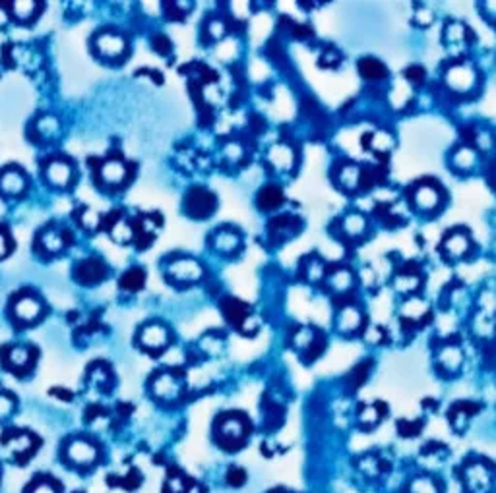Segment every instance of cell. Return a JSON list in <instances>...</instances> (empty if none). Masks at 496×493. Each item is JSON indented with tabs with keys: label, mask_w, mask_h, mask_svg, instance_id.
<instances>
[{
	"label": "cell",
	"mask_w": 496,
	"mask_h": 493,
	"mask_svg": "<svg viewBox=\"0 0 496 493\" xmlns=\"http://www.w3.org/2000/svg\"><path fill=\"white\" fill-rule=\"evenodd\" d=\"M475 410H477V406H473V404H467V403L455 404L454 408H452V412H450V422H452V425H454L455 430H463V428L467 425L469 418L473 416V412Z\"/></svg>",
	"instance_id": "484cf974"
},
{
	"label": "cell",
	"mask_w": 496,
	"mask_h": 493,
	"mask_svg": "<svg viewBox=\"0 0 496 493\" xmlns=\"http://www.w3.org/2000/svg\"><path fill=\"white\" fill-rule=\"evenodd\" d=\"M41 10V4L39 2H33V0H16V2H10L8 4V12L14 20L26 23V21L33 20L35 16L39 14Z\"/></svg>",
	"instance_id": "ffe728a7"
},
{
	"label": "cell",
	"mask_w": 496,
	"mask_h": 493,
	"mask_svg": "<svg viewBox=\"0 0 496 493\" xmlns=\"http://www.w3.org/2000/svg\"><path fill=\"white\" fill-rule=\"evenodd\" d=\"M462 350L458 349V346H448V349L442 350V356H440V362L442 366L446 368V370L454 371L458 370L460 366H462Z\"/></svg>",
	"instance_id": "4dcf8cb0"
},
{
	"label": "cell",
	"mask_w": 496,
	"mask_h": 493,
	"mask_svg": "<svg viewBox=\"0 0 496 493\" xmlns=\"http://www.w3.org/2000/svg\"><path fill=\"white\" fill-rule=\"evenodd\" d=\"M293 344H295L296 349L301 350L303 354H310V358H316L320 356V352H322L324 339H322V335L316 333V331L303 327L296 333L295 339H293Z\"/></svg>",
	"instance_id": "8fae6325"
},
{
	"label": "cell",
	"mask_w": 496,
	"mask_h": 493,
	"mask_svg": "<svg viewBox=\"0 0 496 493\" xmlns=\"http://www.w3.org/2000/svg\"><path fill=\"white\" fill-rule=\"evenodd\" d=\"M169 341H171L169 331L161 323H150L140 331V344L142 349L150 350V352H161L167 349Z\"/></svg>",
	"instance_id": "8992f818"
},
{
	"label": "cell",
	"mask_w": 496,
	"mask_h": 493,
	"mask_svg": "<svg viewBox=\"0 0 496 493\" xmlns=\"http://www.w3.org/2000/svg\"><path fill=\"white\" fill-rule=\"evenodd\" d=\"M29 354H31V352H29L28 349L16 346V349L10 350V354H8V362H10L12 368H28L29 360H31Z\"/></svg>",
	"instance_id": "e575fe53"
},
{
	"label": "cell",
	"mask_w": 496,
	"mask_h": 493,
	"mask_svg": "<svg viewBox=\"0 0 496 493\" xmlns=\"http://www.w3.org/2000/svg\"><path fill=\"white\" fill-rule=\"evenodd\" d=\"M242 244V238L239 233H234L231 228H221L219 233L214 236V248L221 254H234Z\"/></svg>",
	"instance_id": "44dd1931"
},
{
	"label": "cell",
	"mask_w": 496,
	"mask_h": 493,
	"mask_svg": "<svg viewBox=\"0 0 496 493\" xmlns=\"http://www.w3.org/2000/svg\"><path fill=\"white\" fill-rule=\"evenodd\" d=\"M107 275V267L99 260H86L76 267V281L83 285H97L103 281Z\"/></svg>",
	"instance_id": "9a60e30c"
},
{
	"label": "cell",
	"mask_w": 496,
	"mask_h": 493,
	"mask_svg": "<svg viewBox=\"0 0 496 493\" xmlns=\"http://www.w3.org/2000/svg\"><path fill=\"white\" fill-rule=\"evenodd\" d=\"M411 493H438L436 482L430 478H415L409 486Z\"/></svg>",
	"instance_id": "d590c367"
},
{
	"label": "cell",
	"mask_w": 496,
	"mask_h": 493,
	"mask_svg": "<svg viewBox=\"0 0 496 493\" xmlns=\"http://www.w3.org/2000/svg\"><path fill=\"white\" fill-rule=\"evenodd\" d=\"M475 70L469 68L465 64H458V66H452V68L446 72V83L454 91H460V93H465V91H471L475 88Z\"/></svg>",
	"instance_id": "9c48e42d"
},
{
	"label": "cell",
	"mask_w": 496,
	"mask_h": 493,
	"mask_svg": "<svg viewBox=\"0 0 496 493\" xmlns=\"http://www.w3.org/2000/svg\"><path fill=\"white\" fill-rule=\"evenodd\" d=\"M322 275H324V265L320 263V260L309 261V265H306V277H309L310 281H316Z\"/></svg>",
	"instance_id": "f35d334b"
},
{
	"label": "cell",
	"mask_w": 496,
	"mask_h": 493,
	"mask_svg": "<svg viewBox=\"0 0 496 493\" xmlns=\"http://www.w3.org/2000/svg\"><path fill=\"white\" fill-rule=\"evenodd\" d=\"M244 470H241V468H231L229 470V474H227V482L231 484V486H242L244 484Z\"/></svg>",
	"instance_id": "b9f144b4"
},
{
	"label": "cell",
	"mask_w": 496,
	"mask_h": 493,
	"mask_svg": "<svg viewBox=\"0 0 496 493\" xmlns=\"http://www.w3.org/2000/svg\"><path fill=\"white\" fill-rule=\"evenodd\" d=\"M420 277L417 271H403L396 277L393 281V287L400 290L401 295H413L415 290L419 288Z\"/></svg>",
	"instance_id": "4316f807"
},
{
	"label": "cell",
	"mask_w": 496,
	"mask_h": 493,
	"mask_svg": "<svg viewBox=\"0 0 496 493\" xmlns=\"http://www.w3.org/2000/svg\"><path fill=\"white\" fill-rule=\"evenodd\" d=\"M185 209L194 219H206L215 209L214 194L207 192L204 188H194L186 196Z\"/></svg>",
	"instance_id": "7a4b0ae2"
},
{
	"label": "cell",
	"mask_w": 496,
	"mask_h": 493,
	"mask_svg": "<svg viewBox=\"0 0 496 493\" xmlns=\"http://www.w3.org/2000/svg\"><path fill=\"white\" fill-rule=\"evenodd\" d=\"M10 252H12V240L4 228H0V260H4Z\"/></svg>",
	"instance_id": "ab89813d"
},
{
	"label": "cell",
	"mask_w": 496,
	"mask_h": 493,
	"mask_svg": "<svg viewBox=\"0 0 496 493\" xmlns=\"http://www.w3.org/2000/svg\"><path fill=\"white\" fill-rule=\"evenodd\" d=\"M301 228V223L295 217H276L269 225V236L276 240L277 244H281L291 236H295Z\"/></svg>",
	"instance_id": "2e32d148"
},
{
	"label": "cell",
	"mask_w": 496,
	"mask_h": 493,
	"mask_svg": "<svg viewBox=\"0 0 496 493\" xmlns=\"http://www.w3.org/2000/svg\"><path fill=\"white\" fill-rule=\"evenodd\" d=\"M41 302L31 295H21L14 304V315L24 323L37 322L41 317Z\"/></svg>",
	"instance_id": "7c38bea8"
},
{
	"label": "cell",
	"mask_w": 496,
	"mask_h": 493,
	"mask_svg": "<svg viewBox=\"0 0 496 493\" xmlns=\"http://www.w3.org/2000/svg\"><path fill=\"white\" fill-rule=\"evenodd\" d=\"M41 246L47 250L48 254H56L64 248V236L56 233V230H47L41 236Z\"/></svg>",
	"instance_id": "1f68e13d"
},
{
	"label": "cell",
	"mask_w": 496,
	"mask_h": 493,
	"mask_svg": "<svg viewBox=\"0 0 496 493\" xmlns=\"http://www.w3.org/2000/svg\"><path fill=\"white\" fill-rule=\"evenodd\" d=\"M440 190L433 184H419L413 190V203L420 211H434L440 206Z\"/></svg>",
	"instance_id": "4fadbf2b"
},
{
	"label": "cell",
	"mask_w": 496,
	"mask_h": 493,
	"mask_svg": "<svg viewBox=\"0 0 496 493\" xmlns=\"http://www.w3.org/2000/svg\"><path fill=\"white\" fill-rule=\"evenodd\" d=\"M427 314L428 306L423 300H417V298L409 302V304H405V308H403V315H405L407 319H411V322H419Z\"/></svg>",
	"instance_id": "d6a6232c"
},
{
	"label": "cell",
	"mask_w": 496,
	"mask_h": 493,
	"mask_svg": "<svg viewBox=\"0 0 496 493\" xmlns=\"http://www.w3.org/2000/svg\"><path fill=\"white\" fill-rule=\"evenodd\" d=\"M363 325V314L353 306H345L338 314V329L341 333H355Z\"/></svg>",
	"instance_id": "603a6c76"
},
{
	"label": "cell",
	"mask_w": 496,
	"mask_h": 493,
	"mask_svg": "<svg viewBox=\"0 0 496 493\" xmlns=\"http://www.w3.org/2000/svg\"><path fill=\"white\" fill-rule=\"evenodd\" d=\"M473 163H475V151L460 149L458 153H455V164H458L460 169H463V171L471 169Z\"/></svg>",
	"instance_id": "8d00e7d4"
},
{
	"label": "cell",
	"mask_w": 496,
	"mask_h": 493,
	"mask_svg": "<svg viewBox=\"0 0 496 493\" xmlns=\"http://www.w3.org/2000/svg\"><path fill=\"white\" fill-rule=\"evenodd\" d=\"M268 163L276 171H291L295 164V151L291 149L287 144L274 145L268 153Z\"/></svg>",
	"instance_id": "ac0fdd59"
},
{
	"label": "cell",
	"mask_w": 496,
	"mask_h": 493,
	"mask_svg": "<svg viewBox=\"0 0 496 493\" xmlns=\"http://www.w3.org/2000/svg\"><path fill=\"white\" fill-rule=\"evenodd\" d=\"M341 228H343V233L347 234L349 238H358V236L366 230V221L363 215L351 213V215H347V217L341 221Z\"/></svg>",
	"instance_id": "83f0119b"
},
{
	"label": "cell",
	"mask_w": 496,
	"mask_h": 493,
	"mask_svg": "<svg viewBox=\"0 0 496 493\" xmlns=\"http://www.w3.org/2000/svg\"><path fill=\"white\" fill-rule=\"evenodd\" d=\"M12 412H14V398L6 393H0V418H8Z\"/></svg>",
	"instance_id": "74e56055"
},
{
	"label": "cell",
	"mask_w": 496,
	"mask_h": 493,
	"mask_svg": "<svg viewBox=\"0 0 496 493\" xmlns=\"http://www.w3.org/2000/svg\"><path fill=\"white\" fill-rule=\"evenodd\" d=\"M101 179L107 184H120L126 179V164L123 161H118V159H113L109 163H105L103 169H101Z\"/></svg>",
	"instance_id": "cb8c5ba5"
},
{
	"label": "cell",
	"mask_w": 496,
	"mask_h": 493,
	"mask_svg": "<svg viewBox=\"0 0 496 493\" xmlns=\"http://www.w3.org/2000/svg\"><path fill=\"white\" fill-rule=\"evenodd\" d=\"M204 269L196 260L190 258H182V260L172 261L169 265V277L177 285H192V282L200 281Z\"/></svg>",
	"instance_id": "3957f363"
},
{
	"label": "cell",
	"mask_w": 496,
	"mask_h": 493,
	"mask_svg": "<svg viewBox=\"0 0 496 493\" xmlns=\"http://www.w3.org/2000/svg\"><path fill=\"white\" fill-rule=\"evenodd\" d=\"M471 250V240L463 230H452L442 242V252L448 260H462Z\"/></svg>",
	"instance_id": "ba28073f"
},
{
	"label": "cell",
	"mask_w": 496,
	"mask_h": 493,
	"mask_svg": "<svg viewBox=\"0 0 496 493\" xmlns=\"http://www.w3.org/2000/svg\"><path fill=\"white\" fill-rule=\"evenodd\" d=\"M358 72L366 80H382V78L388 75L386 66L380 60H374V58H363L358 62Z\"/></svg>",
	"instance_id": "d4e9b609"
},
{
	"label": "cell",
	"mask_w": 496,
	"mask_h": 493,
	"mask_svg": "<svg viewBox=\"0 0 496 493\" xmlns=\"http://www.w3.org/2000/svg\"><path fill=\"white\" fill-rule=\"evenodd\" d=\"M400 430H401V435H417L420 430V424L419 422H415V424H407V422H401Z\"/></svg>",
	"instance_id": "7bdbcfd3"
},
{
	"label": "cell",
	"mask_w": 496,
	"mask_h": 493,
	"mask_svg": "<svg viewBox=\"0 0 496 493\" xmlns=\"http://www.w3.org/2000/svg\"><path fill=\"white\" fill-rule=\"evenodd\" d=\"M26 190V179L20 171H14V169H8L0 174V192L4 196H20L21 192Z\"/></svg>",
	"instance_id": "d6986e66"
},
{
	"label": "cell",
	"mask_w": 496,
	"mask_h": 493,
	"mask_svg": "<svg viewBox=\"0 0 496 493\" xmlns=\"http://www.w3.org/2000/svg\"><path fill=\"white\" fill-rule=\"evenodd\" d=\"M256 203H258V207L262 211H274V209H277L283 203L281 188L274 184L262 188L260 194H258V198H256Z\"/></svg>",
	"instance_id": "7402d4cb"
},
{
	"label": "cell",
	"mask_w": 496,
	"mask_h": 493,
	"mask_svg": "<svg viewBox=\"0 0 496 493\" xmlns=\"http://www.w3.org/2000/svg\"><path fill=\"white\" fill-rule=\"evenodd\" d=\"M423 75H425V72H423V68H419V66H411V68L407 70V78H409L411 82L420 83L423 82Z\"/></svg>",
	"instance_id": "ee69618b"
},
{
	"label": "cell",
	"mask_w": 496,
	"mask_h": 493,
	"mask_svg": "<svg viewBox=\"0 0 496 493\" xmlns=\"http://www.w3.org/2000/svg\"><path fill=\"white\" fill-rule=\"evenodd\" d=\"M382 420V410H380V404H368L361 412V424L365 428H374Z\"/></svg>",
	"instance_id": "836d02e7"
},
{
	"label": "cell",
	"mask_w": 496,
	"mask_h": 493,
	"mask_svg": "<svg viewBox=\"0 0 496 493\" xmlns=\"http://www.w3.org/2000/svg\"><path fill=\"white\" fill-rule=\"evenodd\" d=\"M99 451L97 447L91 443L90 439L78 438L74 441H70L66 447V459L76 466H91L97 462Z\"/></svg>",
	"instance_id": "277c9868"
},
{
	"label": "cell",
	"mask_w": 496,
	"mask_h": 493,
	"mask_svg": "<svg viewBox=\"0 0 496 493\" xmlns=\"http://www.w3.org/2000/svg\"><path fill=\"white\" fill-rule=\"evenodd\" d=\"M361 171H358L355 164H347V166H343L341 171H339V184L343 186V188H349V190H355L358 184H361Z\"/></svg>",
	"instance_id": "f1b7e54d"
},
{
	"label": "cell",
	"mask_w": 496,
	"mask_h": 493,
	"mask_svg": "<svg viewBox=\"0 0 496 493\" xmlns=\"http://www.w3.org/2000/svg\"><path fill=\"white\" fill-rule=\"evenodd\" d=\"M490 472L489 468L481 462H473L465 468L463 482L469 493H489L490 489Z\"/></svg>",
	"instance_id": "52a82bcc"
},
{
	"label": "cell",
	"mask_w": 496,
	"mask_h": 493,
	"mask_svg": "<svg viewBox=\"0 0 496 493\" xmlns=\"http://www.w3.org/2000/svg\"><path fill=\"white\" fill-rule=\"evenodd\" d=\"M153 393L163 401H175L180 395L179 379L172 373H167V371L159 373L155 377V381H153Z\"/></svg>",
	"instance_id": "e0dca14e"
},
{
	"label": "cell",
	"mask_w": 496,
	"mask_h": 493,
	"mask_svg": "<svg viewBox=\"0 0 496 493\" xmlns=\"http://www.w3.org/2000/svg\"><path fill=\"white\" fill-rule=\"evenodd\" d=\"M248 435V425L244 422V418H239L234 414H229V416H223V418L217 422V428H215V439L223 449H239V447L244 443V439Z\"/></svg>",
	"instance_id": "6da1fadb"
},
{
	"label": "cell",
	"mask_w": 496,
	"mask_h": 493,
	"mask_svg": "<svg viewBox=\"0 0 496 493\" xmlns=\"http://www.w3.org/2000/svg\"><path fill=\"white\" fill-rule=\"evenodd\" d=\"M45 174H47L48 182H51L53 186H58V188H66V186H70L72 176H74V172H72V164H70L68 161H64V159H53V161L47 164V171H45Z\"/></svg>",
	"instance_id": "5bb4252c"
},
{
	"label": "cell",
	"mask_w": 496,
	"mask_h": 493,
	"mask_svg": "<svg viewBox=\"0 0 496 493\" xmlns=\"http://www.w3.org/2000/svg\"><path fill=\"white\" fill-rule=\"evenodd\" d=\"M330 285L338 292H347L353 287V275L349 269H338L330 277Z\"/></svg>",
	"instance_id": "f546056e"
},
{
	"label": "cell",
	"mask_w": 496,
	"mask_h": 493,
	"mask_svg": "<svg viewBox=\"0 0 496 493\" xmlns=\"http://www.w3.org/2000/svg\"><path fill=\"white\" fill-rule=\"evenodd\" d=\"M126 39L115 31H103L95 37V51L103 58H120L126 53Z\"/></svg>",
	"instance_id": "5b68a950"
},
{
	"label": "cell",
	"mask_w": 496,
	"mask_h": 493,
	"mask_svg": "<svg viewBox=\"0 0 496 493\" xmlns=\"http://www.w3.org/2000/svg\"><path fill=\"white\" fill-rule=\"evenodd\" d=\"M31 493H58V489H56V486L51 479H39L31 487Z\"/></svg>",
	"instance_id": "60d3db41"
},
{
	"label": "cell",
	"mask_w": 496,
	"mask_h": 493,
	"mask_svg": "<svg viewBox=\"0 0 496 493\" xmlns=\"http://www.w3.org/2000/svg\"><path fill=\"white\" fill-rule=\"evenodd\" d=\"M223 314L227 315V319L233 323L234 327H239L242 333H247V325H254V317H250V309L244 302L234 300V298H229V300L223 302Z\"/></svg>",
	"instance_id": "30bf717a"
}]
</instances>
